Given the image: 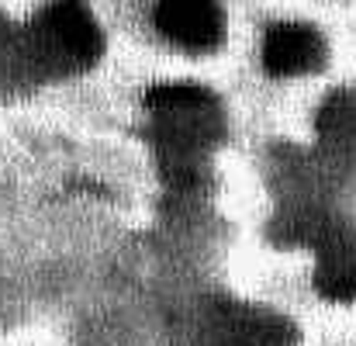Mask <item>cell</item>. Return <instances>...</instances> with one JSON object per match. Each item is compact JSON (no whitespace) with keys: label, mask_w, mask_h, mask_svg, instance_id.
I'll return each instance as SVG.
<instances>
[{"label":"cell","mask_w":356,"mask_h":346,"mask_svg":"<svg viewBox=\"0 0 356 346\" xmlns=\"http://www.w3.org/2000/svg\"><path fill=\"white\" fill-rule=\"evenodd\" d=\"M145 139L173 191H194L204 163L225 139L222 101L197 84H156L145 91Z\"/></svg>","instance_id":"6da1fadb"},{"label":"cell","mask_w":356,"mask_h":346,"mask_svg":"<svg viewBox=\"0 0 356 346\" xmlns=\"http://www.w3.org/2000/svg\"><path fill=\"white\" fill-rule=\"evenodd\" d=\"M156 28L187 52H215L225 35V10L218 0H159Z\"/></svg>","instance_id":"5b68a950"},{"label":"cell","mask_w":356,"mask_h":346,"mask_svg":"<svg viewBox=\"0 0 356 346\" xmlns=\"http://www.w3.org/2000/svg\"><path fill=\"white\" fill-rule=\"evenodd\" d=\"M315 288L329 301H356V229L343 219L315 242Z\"/></svg>","instance_id":"8992f818"},{"label":"cell","mask_w":356,"mask_h":346,"mask_svg":"<svg viewBox=\"0 0 356 346\" xmlns=\"http://www.w3.org/2000/svg\"><path fill=\"white\" fill-rule=\"evenodd\" d=\"M263 70L270 77H308L325 66L329 45L318 28L301 21H277L263 35Z\"/></svg>","instance_id":"277c9868"},{"label":"cell","mask_w":356,"mask_h":346,"mask_svg":"<svg viewBox=\"0 0 356 346\" xmlns=\"http://www.w3.org/2000/svg\"><path fill=\"white\" fill-rule=\"evenodd\" d=\"M315 128H318L322 152L336 166L356 170V91L329 94L325 104L318 108Z\"/></svg>","instance_id":"52a82bcc"},{"label":"cell","mask_w":356,"mask_h":346,"mask_svg":"<svg viewBox=\"0 0 356 346\" xmlns=\"http://www.w3.org/2000/svg\"><path fill=\"white\" fill-rule=\"evenodd\" d=\"M24 52L49 77L83 73L104 52V31L83 0H52L24 28Z\"/></svg>","instance_id":"7a4b0ae2"},{"label":"cell","mask_w":356,"mask_h":346,"mask_svg":"<svg viewBox=\"0 0 356 346\" xmlns=\"http://www.w3.org/2000/svg\"><path fill=\"white\" fill-rule=\"evenodd\" d=\"M298 329L291 319L238 298H222L208 308L201 346H294Z\"/></svg>","instance_id":"3957f363"}]
</instances>
